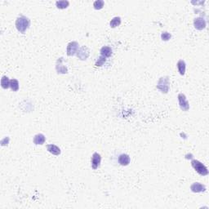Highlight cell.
I'll list each match as a JSON object with an SVG mask.
<instances>
[{
  "label": "cell",
  "instance_id": "ba28073f",
  "mask_svg": "<svg viewBox=\"0 0 209 209\" xmlns=\"http://www.w3.org/2000/svg\"><path fill=\"white\" fill-rule=\"evenodd\" d=\"M206 20L202 17H198L195 18L194 20V26L195 29L198 30H202L206 28Z\"/></svg>",
  "mask_w": 209,
  "mask_h": 209
},
{
  "label": "cell",
  "instance_id": "5b68a950",
  "mask_svg": "<svg viewBox=\"0 0 209 209\" xmlns=\"http://www.w3.org/2000/svg\"><path fill=\"white\" fill-rule=\"evenodd\" d=\"M78 58L81 61H86L90 55V50L88 47L83 46L79 48L77 53H76Z\"/></svg>",
  "mask_w": 209,
  "mask_h": 209
},
{
  "label": "cell",
  "instance_id": "7a4b0ae2",
  "mask_svg": "<svg viewBox=\"0 0 209 209\" xmlns=\"http://www.w3.org/2000/svg\"><path fill=\"white\" fill-rule=\"evenodd\" d=\"M191 166L201 176H207L208 174V170L206 167V166L197 159H193L191 161Z\"/></svg>",
  "mask_w": 209,
  "mask_h": 209
},
{
  "label": "cell",
  "instance_id": "30bf717a",
  "mask_svg": "<svg viewBox=\"0 0 209 209\" xmlns=\"http://www.w3.org/2000/svg\"><path fill=\"white\" fill-rule=\"evenodd\" d=\"M190 189L194 193H200V192L206 191L207 188H206L204 185H202L201 183L195 182L194 184H192L191 186H190Z\"/></svg>",
  "mask_w": 209,
  "mask_h": 209
},
{
  "label": "cell",
  "instance_id": "44dd1931",
  "mask_svg": "<svg viewBox=\"0 0 209 209\" xmlns=\"http://www.w3.org/2000/svg\"><path fill=\"white\" fill-rule=\"evenodd\" d=\"M106 58L102 57V56H100L99 58L97 59V62H96V66H97V67H101V66H102L105 63H106Z\"/></svg>",
  "mask_w": 209,
  "mask_h": 209
},
{
  "label": "cell",
  "instance_id": "277c9868",
  "mask_svg": "<svg viewBox=\"0 0 209 209\" xmlns=\"http://www.w3.org/2000/svg\"><path fill=\"white\" fill-rule=\"evenodd\" d=\"M177 98H178L179 106H180V110L182 111H188L189 110V103L187 101L185 95L183 94V93H180Z\"/></svg>",
  "mask_w": 209,
  "mask_h": 209
},
{
  "label": "cell",
  "instance_id": "8992f818",
  "mask_svg": "<svg viewBox=\"0 0 209 209\" xmlns=\"http://www.w3.org/2000/svg\"><path fill=\"white\" fill-rule=\"evenodd\" d=\"M80 45L77 42L75 41H73V42L69 43L68 45H67V49H66V52H67V55L69 57H72V56L75 55L77 53L78 50L80 48Z\"/></svg>",
  "mask_w": 209,
  "mask_h": 209
},
{
  "label": "cell",
  "instance_id": "3957f363",
  "mask_svg": "<svg viewBox=\"0 0 209 209\" xmlns=\"http://www.w3.org/2000/svg\"><path fill=\"white\" fill-rule=\"evenodd\" d=\"M156 87L162 93L166 94V93H168V91H169V78L167 76L161 77L159 82H158Z\"/></svg>",
  "mask_w": 209,
  "mask_h": 209
},
{
  "label": "cell",
  "instance_id": "4fadbf2b",
  "mask_svg": "<svg viewBox=\"0 0 209 209\" xmlns=\"http://www.w3.org/2000/svg\"><path fill=\"white\" fill-rule=\"evenodd\" d=\"M100 52H101V56L104 57H110V56L112 55V48H110V47L108 46H105L103 48H101V51H100Z\"/></svg>",
  "mask_w": 209,
  "mask_h": 209
},
{
  "label": "cell",
  "instance_id": "ffe728a7",
  "mask_svg": "<svg viewBox=\"0 0 209 209\" xmlns=\"http://www.w3.org/2000/svg\"><path fill=\"white\" fill-rule=\"evenodd\" d=\"M104 4H105V2L103 0H97L93 3V7L96 10H101V8H103Z\"/></svg>",
  "mask_w": 209,
  "mask_h": 209
},
{
  "label": "cell",
  "instance_id": "8fae6325",
  "mask_svg": "<svg viewBox=\"0 0 209 209\" xmlns=\"http://www.w3.org/2000/svg\"><path fill=\"white\" fill-rule=\"evenodd\" d=\"M47 150H48L49 153L52 154L53 155H60L61 153V149L56 145H53V144H50V145H47Z\"/></svg>",
  "mask_w": 209,
  "mask_h": 209
},
{
  "label": "cell",
  "instance_id": "52a82bcc",
  "mask_svg": "<svg viewBox=\"0 0 209 209\" xmlns=\"http://www.w3.org/2000/svg\"><path fill=\"white\" fill-rule=\"evenodd\" d=\"M63 61H64V58H58V60L57 61V64H56V70L58 74L65 75V74L68 73V68H67V66L63 64Z\"/></svg>",
  "mask_w": 209,
  "mask_h": 209
},
{
  "label": "cell",
  "instance_id": "d6986e66",
  "mask_svg": "<svg viewBox=\"0 0 209 209\" xmlns=\"http://www.w3.org/2000/svg\"><path fill=\"white\" fill-rule=\"evenodd\" d=\"M10 88L13 92H17L19 90V82L17 80L12 79L10 82Z\"/></svg>",
  "mask_w": 209,
  "mask_h": 209
},
{
  "label": "cell",
  "instance_id": "9c48e42d",
  "mask_svg": "<svg viewBox=\"0 0 209 209\" xmlns=\"http://www.w3.org/2000/svg\"><path fill=\"white\" fill-rule=\"evenodd\" d=\"M101 161V154L98 153H94L92 156V167L93 169L96 170L100 167Z\"/></svg>",
  "mask_w": 209,
  "mask_h": 209
},
{
  "label": "cell",
  "instance_id": "603a6c76",
  "mask_svg": "<svg viewBox=\"0 0 209 209\" xmlns=\"http://www.w3.org/2000/svg\"><path fill=\"white\" fill-rule=\"evenodd\" d=\"M9 141H10L9 137H5L1 141V145H2V146H7L9 144Z\"/></svg>",
  "mask_w": 209,
  "mask_h": 209
},
{
  "label": "cell",
  "instance_id": "2e32d148",
  "mask_svg": "<svg viewBox=\"0 0 209 209\" xmlns=\"http://www.w3.org/2000/svg\"><path fill=\"white\" fill-rule=\"evenodd\" d=\"M70 2L66 0H61V1H57L56 2V6L59 9H66L69 7Z\"/></svg>",
  "mask_w": 209,
  "mask_h": 209
},
{
  "label": "cell",
  "instance_id": "ac0fdd59",
  "mask_svg": "<svg viewBox=\"0 0 209 209\" xmlns=\"http://www.w3.org/2000/svg\"><path fill=\"white\" fill-rule=\"evenodd\" d=\"M120 24H121V18L119 16H115L110 22V25L111 28H115V27L120 25Z\"/></svg>",
  "mask_w": 209,
  "mask_h": 209
},
{
  "label": "cell",
  "instance_id": "9a60e30c",
  "mask_svg": "<svg viewBox=\"0 0 209 209\" xmlns=\"http://www.w3.org/2000/svg\"><path fill=\"white\" fill-rule=\"evenodd\" d=\"M177 69H178V71L180 73V75H185V70H186V65H185V61L183 60H180L178 62H177Z\"/></svg>",
  "mask_w": 209,
  "mask_h": 209
},
{
  "label": "cell",
  "instance_id": "7c38bea8",
  "mask_svg": "<svg viewBox=\"0 0 209 209\" xmlns=\"http://www.w3.org/2000/svg\"><path fill=\"white\" fill-rule=\"evenodd\" d=\"M131 162L129 155L126 154H122L119 157V163L122 166H128Z\"/></svg>",
  "mask_w": 209,
  "mask_h": 209
},
{
  "label": "cell",
  "instance_id": "5bb4252c",
  "mask_svg": "<svg viewBox=\"0 0 209 209\" xmlns=\"http://www.w3.org/2000/svg\"><path fill=\"white\" fill-rule=\"evenodd\" d=\"M45 141H46V137L42 133L35 135L34 137V143L35 145H43Z\"/></svg>",
  "mask_w": 209,
  "mask_h": 209
},
{
  "label": "cell",
  "instance_id": "6da1fadb",
  "mask_svg": "<svg viewBox=\"0 0 209 209\" xmlns=\"http://www.w3.org/2000/svg\"><path fill=\"white\" fill-rule=\"evenodd\" d=\"M15 25L16 29L20 33L25 34V32L30 26V20L25 16H20L16 18Z\"/></svg>",
  "mask_w": 209,
  "mask_h": 209
},
{
  "label": "cell",
  "instance_id": "e0dca14e",
  "mask_svg": "<svg viewBox=\"0 0 209 209\" xmlns=\"http://www.w3.org/2000/svg\"><path fill=\"white\" fill-rule=\"evenodd\" d=\"M10 82H11V80H9L8 77L2 76V79H1V86L4 89H7L8 88H10Z\"/></svg>",
  "mask_w": 209,
  "mask_h": 209
},
{
  "label": "cell",
  "instance_id": "7402d4cb",
  "mask_svg": "<svg viewBox=\"0 0 209 209\" xmlns=\"http://www.w3.org/2000/svg\"><path fill=\"white\" fill-rule=\"evenodd\" d=\"M172 38V34L168 32H163L161 34V39L163 40V41H168Z\"/></svg>",
  "mask_w": 209,
  "mask_h": 209
}]
</instances>
